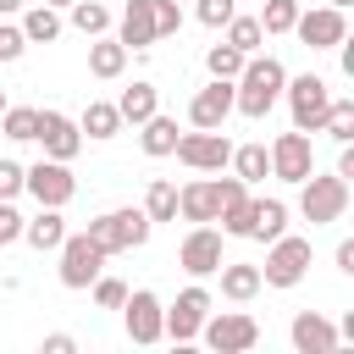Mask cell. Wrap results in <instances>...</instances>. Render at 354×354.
Segmentation results:
<instances>
[{"label":"cell","mask_w":354,"mask_h":354,"mask_svg":"<svg viewBox=\"0 0 354 354\" xmlns=\"http://www.w3.org/2000/svg\"><path fill=\"white\" fill-rule=\"evenodd\" d=\"M282 83H288V66H282L277 55H249L243 72L232 77V111L249 116V122H260V116L282 100Z\"/></svg>","instance_id":"obj_1"},{"label":"cell","mask_w":354,"mask_h":354,"mask_svg":"<svg viewBox=\"0 0 354 354\" xmlns=\"http://www.w3.org/2000/svg\"><path fill=\"white\" fill-rule=\"evenodd\" d=\"M83 232H88L105 254H122V249H144V243H149V232H155V221L144 216V205H122V210L94 216Z\"/></svg>","instance_id":"obj_2"},{"label":"cell","mask_w":354,"mask_h":354,"mask_svg":"<svg viewBox=\"0 0 354 354\" xmlns=\"http://www.w3.org/2000/svg\"><path fill=\"white\" fill-rule=\"evenodd\" d=\"M343 210H348V177H304L299 183V216L310 221V227H326V221H343Z\"/></svg>","instance_id":"obj_3"},{"label":"cell","mask_w":354,"mask_h":354,"mask_svg":"<svg viewBox=\"0 0 354 354\" xmlns=\"http://www.w3.org/2000/svg\"><path fill=\"white\" fill-rule=\"evenodd\" d=\"M282 94H288L293 127H299V133H321V116H326V105H332V83L315 77V72H304V77H288Z\"/></svg>","instance_id":"obj_4"},{"label":"cell","mask_w":354,"mask_h":354,"mask_svg":"<svg viewBox=\"0 0 354 354\" xmlns=\"http://www.w3.org/2000/svg\"><path fill=\"white\" fill-rule=\"evenodd\" d=\"M55 254H61V288H72V293H83V288L105 271V260H111L88 232H66Z\"/></svg>","instance_id":"obj_5"},{"label":"cell","mask_w":354,"mask_h":354,"mask_svg":"<svg viewBox=\"0 0 354 354\" xmlns=\"http://www.w3.org/2000/svg\"><path fill=\"white\" fill-rule=\"evenodd\" d=\"M304 271H310V238H293V232L271 238L266 266H260V282H266V288H299Z\"/></svg>","instance_id":"obj_6"},{"label":"cell","mask_w":354,"mask_h":354,"mask_svg":"<svg viewBox=\"0 0 354 354\" xmlns=\"http://www.w3.org/2000/svg\"><path fill=\"white\" fill-rule=\"evenodd\" d=\"M22 194H33L39 205H72L77 194V177H72V160H33L22 166Z\"/></svg>","instance_id":"obj_7"},{"label":"cell","mask_w":354,"mask_h":354,"mask_svg":"<svg viewBox=\"0 0 354 354\" xmlns=\"http://www.w3.org/2000/svg\"><path fill=\"white\" fill-rule=\"evenodd\" d=\"M199 337L216 348V354H249L260 343V321L243 315V310H221V315H205Z\"/></svg>","instance_id":"obj_8"},{"label":"cell","mask_w":354,"mask_h":354,"mask_svg":"<svg viewBox=\"0 0 354 354\" xmlns=\"http://www.w3.org/2000/svg\"><path fill=\"white\" fill-rule=\"evenodd\" d=\"M188 171H221L232 160V144L221 127H194V133H177V149H171Z\"/></svg>","instance_id":"obj_9"},{"label":"cell","mask_w":354,"mask_h":354,"mask_svg":"<svg viewBox=\"0 0 354 354\" xmlns=\"http://www.w3.org/2000/svg\"><path fill=\"white\" fill-rule=\"evenodd\" d=\"M122 321H127V337H133L138 348H149V343L166 337V304H160L149 288H127V299H122Z\"/></svg>","instance_id":"obj_10"},{"label":"cell","mask_w":354,"mask_h":354,"mask_svg":"<svg viewBox=\"0 0 354 354\" xmlns=\"http://www.w3.org/2000/svg\"><path fill=\"white\" fill-rule=\"evenodd\" d=\"M293 33L304 39V50H337L343 39H348V11H337V6H299V17H293Z\"/></svg>","instance_id":"obj_11"},{"label":"cell","mask_w":354,"mask_h":354,"mask_svg":"<svg viewBox=\"0 0 354 354\" xmlns=\"http://www.w3.org/2000/svg\"><path fill=\"white\" fill-rule=\"evenodd\" d=\"M210 304H216L210 288H199V282L183 288L177 304H166V337H171V343H194L199 326H205V315H210Z\"/></svg>","instance_id":"obj_12"},{"label":"cell","mask_w":354,"mask_h":354,"mask_svg":"<svg viewBox=\"0 0 354 354\" xmlns=\"http://www.w3.org/2000/svg\"><path fill=\"white\" fill-rule=\"evenodd\" d=\"M315 171V149H310V133H277L271 138V177H282V183H304Z\"/></svg>","instance_id":"obj_13"},{"label":"cell","mask_w":354,"mask_h":354,"mask_svg":"<svg viewBox=\"0 0 354 354\" xmlns=\"http://www.w3.org/2000/svg\"><path fill=\"white\" fill-rule=\"evenodd\" d=\"M227 254H221V232L205 221V227H194L188 238H183V249H177V266L188 271V277H216V266H221Z\"/></svg>","instance_id":"obj_14"},{"label":"cell","mask_w":354,"mask_h":354,"mask_svg":"<svg viewBox=\"0 0 354 354\" xmlns=\"http://www.w3.org/2000/svg\"><path fill=\"white\" fill-rule=\"evenodd\" d=\"M33 138L44 144V155H50V160H72V155L83 149V133H77V122H72L66 111H39Z\"/></svg>","instance_id":"obj_15"},{"label":"cell","mask_w":354,"mask_h":354,"mask_svg":"<svg viewBox=\"0 0 354 354\" xmlns=\"http://www.w3.org/2000/svg\"><path fill=\"white\" fill-rule=\"evenodd\" d=\"M288 337H293V348L299 354H337V326L321 315V310H299L293 315V326H288Z\"/></svg>","instance_id":"obj_16"},{"label":"cell","mask_w":354,"mask_h":354,"mask_svg":"<svg viewBox=\"0 0 354 354\" xmlns=\"http://www.w3.org/2000/svg\"><path fill=\"white\" fill-rule=\"evenodd\" d=\"M232 116V83L227 77H210L194 100H188V127H221Z\"/></svg>","instance_id":"obj_17"},{"label":"cell","mask_w":354,"mask_h":354,"mask_svg":"<svg viewBox=\"0 0 354 354\" xmlns=\"http://www.w3.org/2000/svg\"><path fill=\"white\" fill-rule=\"evenodd\" d=\"M22 238H28L39 254L61 249V238H66V216H61V205H39V216H22Z\"/></svg>","instance_id":"obj_18"},{"label":"cell","mask_w":354,"mask_h":354,"mask_svg":"<svg viewBox=\"0 0 354 354\" xmlns=\"http://www.w3.org/2000/svg\"><path fill=\"white\" fill-rule=\"evenodd\" d=\"M116 39H122L127 50H149V44H155V0H127Z\"/></svg>","instance_id":"obj_19"},{"label":"cell","mask_w":354,"mask_h":354,"mask_svg":"<svg viewBox=\"0 0 354 354\" xmlns=\"http://www.w3.org/2000/svg\"><path fill=\"white\" fill-rule=\"evenodd\" d=\"M216 277H221V299H232V304H249V299L266 288V282H260V266H249V260H221Z\"/></svg>","instance_id":"obj_20"},{"label":"cell","mask_w":354,"mask_h":354,"mask_svg":"<svg viewBox=\"0 0 354 354\" xmlns=\"http://www.w3.org/2000/svg\"><path fill=\"white\" fill-rule=\"evenodd\" d=\"M88 72H94L100 83L122 77V72H127V44L111 39V33H94V39H88Z\"/></svg>","instance_id":"obj_21"},{"label":"cell","mask_w":354,"mask_h":354,"mask_svg":"<svg viewBox=\"0 0 354 354\" xmlns=\"http://www.w3.org/2000/svg\"><path fill=\"white\" fill-rule=\"evenodd\" d=\"M288 232V205L282 199H249V238L254 243H271Z\"/></svg>","instance_id":"obj_22"},{"label":"cell","mask_w":354,"mask_h":354,"mask_svg":"<svg viewBox=\"0 0 354 354\" xmlns=\"http://www.w3.org/2000/svg\"><path fill=\"white\" fill-rule=\"evenodd\" d=\"M216 188H210V177L205 183H188V188H177V216L183 221H194V227H205V221H216Z\"/></svg>","instance_id":"obj_23"},{"label":"cell","mask_w":354,"mask_h":354,"mask_svg":"<svg viewBox=\"0 0 354 354\" xmlns=\"http://www.w3.org/2000/svg\"><path fill=\"white\" fill-rule=\"evenodd\" d=\"M17 28H22L28 44H55V39H61V11L44 6V0H39V6H22V22H17Z\"/></svg>","instance_id":"obj_24"},{"label":"cell","mask_w":354,"mask_h":354,"mask_svg":"<svg viewBox=\"0 0 354 354\" xmlns=\"http://www.w3.org/2000/svg\"><path fill=\"white\" fill-rule=\"evenodd\" d=\"M116 111H122V127H127V122H133V127H138V122H149V116L160 111L155 83H144V77H138V83H127V88H122V100H116Z\"/></svg>","instance_id":"obj_25"},{"label":"cell","mask_w":354,"mask_h":354,"mask_svg":"<svg viewBox=\"0 0 354 354\" xmlns=\"http://www.w3.org/2000/svg\"><path fill=\"white\" fill-rule=\"evenodd\" d=\"M77 133H83V138H94V144H105V138H116V133H122V111H116L111 100H88V111L77 116Z\"/></svg>","instance_id":"obj_26"},{"label":"cell","mask_w":354,"mask_h":354,"mask_svg":"<svg viewBox=\"0 0 354 354\" xmlns=\"http://www.w3.org/2000/svg\"><path fill=\"white\" fill-rule=\"evenodd\" d=\"M138 144H144V155H155V160L171 155V149H177V116H160V111H155L149 122H138Z\"/></svg>","instance_id":"obj_27"},{"label":"cell","mask_w":354,"mask_h":354,"mask_svg":"<svg viewBox=\"0 0 354 354\" xmlns=\"http://www.w3.org/2000/svg\"><path fill=\"white\" fill-rule=\"evenodd\" d=\"M227 166H232V177H243V183L254 188V183L271 177V149H266V144H238Z\"/></svg>","instance_id":"obj_28"},{"label":"cell","mask_w":354,"mask_h":354,"mask_svg":"<svg viewBox=\"0 0 354 354\" xmlns=\"http://www.w3.org/2000/svg\"><path fill=\"white\" fill-rule=\"evenodd\" d=\"M66 11H72V28H77L83 39H94V33H111V6H100V0H72Z\"/></svg>","instance_id":"obj_29"},{"label":"cell","mask_w":354,"mask_h":354,"mask_svg":"<svg viewBox=\"0 0 354 354\" xmlns=\"http://www.w3.org/2000/svg\"><path fill=\"white\" fill-rule=\"evenodd\" d=\"M144 216H149V221H177V183L155 177L149 194H144Z\"/></svg>","instance_id":"obj_30"},{"label":"cell","mask_w":354,"mask_h":354,"mask_svg":"<svg viewBox=\"0 0 354 354\" xmlns=\"http://www.w3.org/2000/svg\"><path fill=\"white\" fill-rule=\"evenodd\" d=\"M260 39H266V28H260V17H227V44L232 50H243V55H254L260 50Z\"/></svg>","instance_id":"obj_31"},{"label":"cell","mask_w":354,"mask_h":354,"mask_svg":"<svg viewBox=\"0 0 354 354\" xmlns=\"http://www.w3.org/2000/svg\"><path fill=\"white\" fill-rule=\"evenodd\" d=\"M33 127H39V111H33V105H6V111H0V133H6L11 144H28Z\"/></svg>","instance_id":"obj_32"},{"label":"cell","mask_w":354,"mask_h":354,"mask_svg":"<svg viewBox=\"0 0 354 354\" xmlns=\"http://www.w3.org/2000/svg\"><path fill=\"white\" fill-rule=\"evenodd\" d=\"M321 133H332L337 144H354V100H332L321 116Z\"/></svg>","instance_id":"obj_33"},{"label":"cell","mask_w":354,"mask_h":354,"mask_svg":"<svg viewBox=\"0 0 354 354\" xmlns=\"http://www.w3.org/2000/svg\"><path fill=\"white\" fill-rule=\"evenodd\" d=\"M293 17H299V0H266V6H260V28H266V39L293 33Z\"/></svg>","instance_id":"obj_34"},{"label":"cell","mask_w":354,"mask_h":354,"mask_svg":"<svg viewBox=\"0 0 354 354\" xmlns=\"http://www.w3.org/2000/svg\"><path fill=\"white\" fill-rule=\"evenodd\" d=\"M243 61H249V55H243V50H232V44H210V50H205V66H210V77H227V83L243 72Z\"/></svg>","instance_id":"obj_35"},{"label":"cell","mask_w":354,"mask_h":354,"mask_svg":"<svg viewBox=\"0 0 354 354\" xmlns=\"http://www.w3.org/2000/svg\"><path fill=\"white\" fill-rule=\"evenodd\" d=\"M88 293H94V304H100V310H122V299H127V282H122V277H105V271H100V277L88 282Z\"/></svg>","instance_id":"obj_36"},{"label":"cell","mask_w":354,"mask_h":354,"mask_svg":"<svg viewBox=\"0 0 354 354\" xmlns=\"http://www.w3.org/2000/svg\"><path fill=\"white\" fill-rule=\"evenodd\" d=\"M232 11H238V0H199V6H194V17H199L205 28H227Z\"/></svg>","instance_id":"obj_37"},{"label":"cell","mask_w":354,"mask_h":354,"mask_svg":"<svg viewBox=\"0 0 354 354\" xmlns=\"http://www.w3.org/2000/svg\"><path fill=\"white\" fill-rule=\"evenodd\" d=\"M183 28V11H177V0H155V39H171Z\"/></svg>","instance_id":"obj_38"},{"label":"cell","mask_w":354,"mask_h":354,"mask_svg":"<svg viewBox=\"0 0 354 354\" xmlns=\"http://www.w3.org/2000/svg\"><path fill=\"white\" fill-rule=\"evenodd\" d=\"M17 238H22V210H17L11 199H0V249L17 243Z\"/></svg>","instance_id":"obj_39"},{"label":"cell","mask_w":354,"mask_h":354,"mask_svg":"<svg viewBox=\"0 0 354 354\" xmlns=\"http://www.w3.org/2000/svg\"><path fill=\"white\" fill-rule=\"evenodd\" d=\"M28 50V39H22V28H11V22H0V61H17Z\"/></svg>","instance_id":"obj_40"},{"label":"cell","mask_w":354,"mask_h":354,"mask_svg":"<svg viewBox=\"0 0 354 354\" xmlns=\"http://www.w3.org/2000/svg\"><path fill=\"white\" fill-rule=\"evenodd\" d=\"M17 194H22V166L0 160V199H17Z\"/></svg>","instance_id":"obj_41"},{"label":"cell","mask_w":354,"mask_h":354,"mask_svg":"<svg viewBox=\"0 0 354 354\" xmlns=\"http://www.w3.org/2000/svg\"><path fill=\"white\" fill-rule=\"evenodd\" d=\"M77 348V337H66V332H50L44 337V354H72Z\"/></svg>","instance_id":"obj_42"},{"label":"cell","mask_w":354,"mask_h":354,"mask_svg":"<svg viewBox=\"0 0 354 354\" xmlns=\"http://www.w3.org/2000/svg\"><path fill=\"white\" fill-rule=\"evenodd\" d=\"M337 271H343V277H354V238H343V243H337Z\"/></svg>","instance_id":"obj_43"},{"label":"cell","mask_w":354,"mask_h":354,"mask_svg":"<svg viewBox=\"0 0 354 354\" xmlns=\"http://www.w3.org/2000/svg\"><path fill=\"white\" fill-rule=\"evenodd\" d=\"M337 177H354V144H343V155H337Z\"/></svg>","instance_id":"obj_44"},{"label":"cell","mask_w":354,"mask_h":354,"mask_svg":"<svg viewBox=\"0 0 354 354\" xmlns=\"http://www.w3.org/2000/svg\"><path fill=\"white\" fill-rule=\"evenodd\" d=\"M22 6H28V0H0V17H17Z\"/></svg>","instance_id":"obj_45"},{"label":"cell","mask_w":354,"mask_h":354,"mask_svg":"<svg viewBox=\"0 0 354 354\" xmlns=\"http://www.w3.org/2000/svg\"><path fill=\"white\" fill-rule=\"evenodd\" d=\"M326 6H337V11H348V6H354V0H326Z\"/></svg>","instance_id":"obj_46"},{"label":"cell","mask_w":354,"mask_h":354,"mask_svg":"<svg viewBox=\"0 0 354 354\" xmlns=\"http://www.w3.org/2000/svg\"><path fill=\"white\" fill-rule=\"evenodd\" d=\"M44 6H55V11H61V6H72V0H44Z\"/></svg>","instance_id":"obj_47"},{"label":"cell","mask_w":354,"mask_h":354,"mask_svg":"<svg viewBox=\"0 0 354 354\" xmlns=\"http://www.w3.org/2000/svg\"><path fill=\"white\" fill-rule=\"evenodd\" d=\"M0 111H6V88H0Z\"/></svg>","instance_id":"obj_48"}]
</instances>
